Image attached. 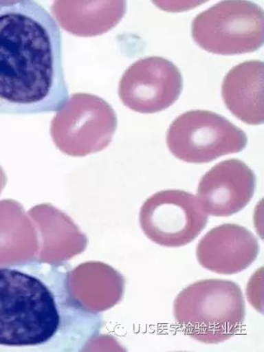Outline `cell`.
<instances>
[{
	"label": "cell",
	"instance_id": "1",
	"mask_svg": "<svg viewBox=\"0 0 264 352\" xmlns=\"http://www.w3.org/2000/svg\"><path fill=\"white\" fill-rule=\"evenodd\" d=\"M66 262L31 259L0 265V347L80 352L100 337V312L74 289Z\"/></svg>",
	"mask_w": 264,
	"mask_h": 352
},
{
	"label": "cell",
	"instance_id": "2",
	"mask_svg": "<svg viewBox=\"0 0 264 352\" xmlns=\"http://www.w3.org/2000/svg\"><path fill=\"white\" fill-rule=\"evenodd\" d=\"M70 102L56 19L33 0H0V114L60 113Z\"/></svg>",
	"mask_w": 264,
	"mask_h": 352
},
{
	"label": "cell",
	"instance_id": "3",
	"mask_svg": "<svg viewBox=\"0 0 264 352\" xmlns=\"http://www.w3.org/2000/svg\"><path fill=\"white\" fill-rule=\"evenodd\" d=\"M241 287L231 280L208 279L188 285L177 296L173 314L188 337L206 344L229 340L245 320Z\"/></svg>",
	"mask_w": 264,
	"mask_h": 352
},
{
	"label": "cell",
	"instance_id": "4",
	"mask_svg": "<svg viewBox=\"0 0 264 352\" xmlns=\"http://www.w3.org/2000/svg\"><path fill=\"white\" fill-rule=\"evenodd\" d=\"M192 36L201 48L217 55L254 52L263 45V10L243 0L219 2L195 16Z\"/></svg>",
	"mask_w": 264,
	"mask_h": 352
},
{
	"label": "cell",
	"instance_id": "5",
	"mask_svg": "<svg viewBox=\"0 0 264 352\" xmlns=\"http://www.w3.org/2000/svg\"><path fill=\"white\" fill-rule=\"evenodd\" d=\"M247 135L241 128L213 111H189L169 126L167 146L186 163L208 164L221 156L245 150Z\"/></svg>",
	"mask_w": 264,
	"mask_h": 352
},
{
	"label": "cell",
	"instance_id": "6",
	"mask_svg": "<svg viewBox=\"0 0 264 352\" xmlns=\"http://www.w3.org/2000/svg\"><path fill=\"white\" fill-rule=\"evenodd\" d=\"M208 217L193 194L166 190L148 199L140 212V225L153 242L168 248L187 245L208 225Z\"/></svg>",
	"mask_w": 264,
	"mask_h": 352
},
{
	"label": "cell",
	"instance_id": "7",
	"mask_svg": "<svg viewBox=\"0 0 264 352\" xmlns=\"http://www.w3.org/2000/svg\"><path fill=\"white\" fill-rule=\"evenodd\" d=\"M184 80L177 66L164 58L136 61L123 74L119 94L125 105L142 113L168 109L179 98Z\"/></svg>",
	"mask_w": 264,
	"mask_h": 352
},
{
	"label": "cell",
	"instance_id": "8",
	"mask_svg": "<svg viewBox=\"0 0 264 352\" xmlns=\"http://www.w3.org/2000/svg\"><path fill=\"white\" fill-rule=\"evenodd\" d=\"M256 188V176L239 160L219 163L201 177L197 194L202 209L214 217H228L249 204Z\"/></svg>",
	"mask_w": 264,
	"mask_h": 352
},
{
	"label": "cell",
	"instance_id": "9",
	"mask_svg": "<svg viewBox=\"0 0 264 352\" xmlns=\"http://www.w3.org/2000/svg\"><path fill=\"white\" fill-rule=\"evenodd\" d=\"M260 247L249 230L235 223L213 228L197 247L198 263L206 270L221 275L242 272L257 259Z\"/></svg>",
	"mask_w": 264,
	"mask_h": 352
},
{
	"label": "cell",
	"instance_id": "10",
	"mask_svg": "<svg viewBox=\"0 0 264 352\" xmlns=\"http://www.w3.org/2000/svg\"><path fill=\"white\" fill-rule=\"evenodd\" d=\"M263 74V61L249 60L231 69L222 82L227 109L248 125H262L264 122Z\"/></svg>",
	"mask_w": 264,
	"mask_h": 352
},
{
	"label": "cell",
	"instance_id": "11",
	"mask_svg": "<svg viewBox=\"0 0 264 352\" xmlns=\"http://www.w3.org/2000/svg\"><path fill=\"white\" fill-rule=\"evenodd\" d=\"M72 14L74 33L84 36L102 34L122 19L126 12L125 2L76 3Z\"/></svg>",
	"mask_w": 264,
	"mask_h": 352
}]
</instances>
